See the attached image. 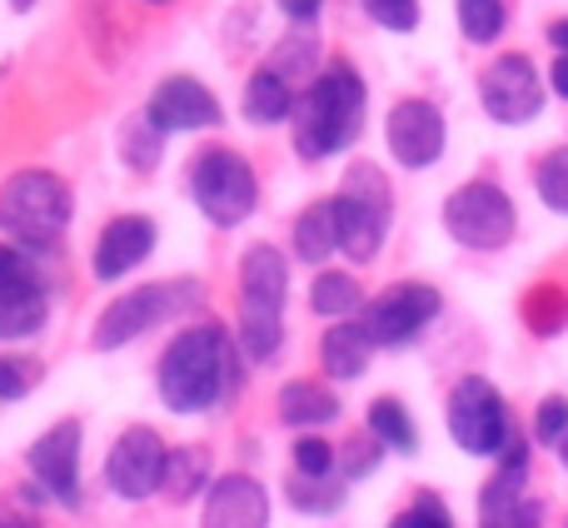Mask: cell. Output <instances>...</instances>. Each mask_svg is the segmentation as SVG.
Returning <instances> with one entry per match:
<instances>
[{
	"label": "cell",
	"instance_id": "836d02e7",
	"mask_svg": "<svg viewBox=\"0 0 568 528\" xmlns=\"http://www.w3.org/2000/svg\"><path fill=\"white\" fill-rule=\"evenodd\" d=\"M564 434H568V399L564 394H549V399L539 404V414H534V439L564 444Z\"/></svg>",
	"mask_w": 568,
	"mask_h": 528
},
{
	"label": "cell",
	"instance_id": "2e32d148",
	"mask_svg": "<svg viewBox=\"0 0 568 528\" xmlns=\"http://www.w3.org/2000/svg\"><path fill=\"white\" fill-rule=\"evenodd\" d=\"M205 528H270V494L255 474H225L205 494Z\"/></svg>",
	"mask_w": 568,
	"mask_h": 528
},
{
	"label": "cell",
	"instance_id": "f6af8a7d",
	"mask_svg": "<svg viewBox=\"0 0 568 528\" xmlns=\"http://www.w3.org/2000/svg\"><path fill=\"white\" fill-rule=\"evenodd\" d=\"M6 528H26V524H6Z\"/></svg>",
	"mask_w": 568,
	"mask_h": 528
},
{
	"label": "cell",
	"instance_id": "60d3db41",
	"mask_svg": "<svg viewBox=\"0 0 568 528\" xmlns=\"http://www.w3.org/2000/svg\"><path fill=\"white\" fill-rule=\"evenodd\" d=\"M549 40L559 45V55H568V20H554V26H549Z\"/></svg>",
	"mask_w": 568,
	"mask_h": 528
},
{
	"label": "cell",
	"instance_id": "52a82bcc",
	"mask_svg": "<svg viewBox=\"0 0 568 528\" xmlns=\"http://www.w3.org/2000/svg\"><path fill=\"white\" fill-rule=\"evenodd\" d=\"M514 200L489 180H469L444 200V230L464 250H504L514 240Z\"/></svg>",
	"mask_w": 568,
	"mask_h": 528
},
{
	"label": "cell",
	"instance_id": "30bf717a",
	"mask_svg": "<svg viewBox=\"0 0 568 528\" xmlns=\"http://www.w3.org/2000/svg\"><path fill=\"white\" fill-rule=\"evenodd\" d=\"M165 469H170V449L150 424H130L105 454V484L125 504H140L155 489H165Z\"/></svg>",
	"mask_w": 568,
	"mask_h": 528
},
{
	"label": "cell",
	"instance_id": "d6a6232c",
	"mask_svg": "<svg viewBox=\"0 0 568 528\" xmlns=\"http://www.w3.org/2000/svg\"><path fill=\"white\" fill-rule=\"evenodd\" d=\"M334 469V449L324 439H314V434H304L300 444H294V474H304V479H329Z\"/></svg>",
	"mask_w": 568,
	"mask_h": 528
},
{
	"label": "cell",
	"instance_id": "f35d334b",
	"mask_svg": "<svg viewBox=\"0 0 568 528\" xmlns=\"http://www.w3.org/2000/svg\"><path fill=\"white\" fill-rule=\"evenodd\" d=\"M320 6H324V0H280V10H284L290 20H300V26L320 16Z\"/></svg>",
	"mask_w": 568,
	"mask_h": 528
},
{
	"label": "cell",
	"instance_id": "ffe728a7",
	"mask_svg": "<svg viewBox=\"0 0 568 528\" xmlns=\"http://www.w3.org/2000/svg\"><path fill=\"white\" fill-rule=\"evenodd\" d=\"M275 404H280V419L290 424V429H320V424L339 419V399H334V389H324V384H314V379L284 384Z\"/></svg>",
	"mask_w": 568,
	"mask_h": 528
},
{
	"label": "cell",
	"instance_id": "8fae6325",
	"mask_svg": "<svg viewBox=\"0 0 568 528\" xmlns=\"http://www.w3.org/2000/svg\"><path fill=\"white\" fill-rule=\"evenodd\" d=\"M479 100L499 125H529L544 110V85L529 55H499L479 75Z\"/></svg>",
	"mask_w": 568,
	"mask_h": 528
},
{
	"label": "cell",
	"instance_id": "ee69618b",
	"mask_svg": "<svg viewBox=\"0 0 568 528\" xmlns=\"http://www.w3.org/2000/svg\"><path fill=\"white\" fill-rule=\"evenodd\" d=\"M150 6H170V0H150Z\"/></svg>",
	"mask_w": 568,
	"mask_h": 528
},
{
	"label": "cell",
	"instance_id": "5b68a950",
	"mask_svg": "<svg viewBox=\"0 0 568 528\" xmlns=\"http://www.w3.org/2000/svg\"><path fill=\"white\" fill-rule=\"evenodd\" d=\"M190 195H195L200 215H205L210 225L235 230L255 215L260 185H255V170H250L245 155L215 145V150H205V155H195V165H190Z\"/></svg>",
	"mask_w": 568,
	"mask_h": 528
},
{
	"label": "cell",
	"instance_id": "1f68e13d",
	"mask_svg": "<svg viewBox=\"0 0 568 528\" xmlns=\"http://www.w3.org/2000/svg\"><path fill=\"white\" fill-rule=\"evenodd\" d=\"M364 6V16L374 20V26H384V30H414L419 26V0H359Z\"/></svg>",
	"mask_w": 568,
	"mask_h": 528
},
{
	"label": "cell",
	"instance_id": "d4e9b609",
	"mask_svg": "<svg viewBox=\"0 0 568 528\" xmlns=\"http://www.w3.org/2000/svg\"><path fill=\"white\" fill-rule=\"evenodd\" d=\"M359 299H364L359 280L344 274V270H324L320 280H314V290H310V309L324 314V319H349V314L359 309Z\"/></svg>",
	"mask_w": 568,
	"mask_h": 528
},
{
	"label": "cell",
	"instance_id": "e575fe53",
	"mask_svg": "<svg viewBox=\"0 0 568 528\" xmlns=\"http://www.w3.org/2000/svg\"><path fill=\"white\" fill-rule=\"evenodd\" d=\"M389 528H454V519H449V509H444V499H434V494H419V499H414Z\"/></svg>",
	"mask_w": 568,
	"mask_h": 528
},
{
	"label": "cell",
	"instance_id": "277c9868",
	"mask_svg": "<svg viewBox=\"0 0 568 528\" xmlns=\"http://www.w3.org/2000/svg\"><path fill=\"white\" fill-rule=\"evenodd\" d=\"M70 225V190L50 170H20L0 185V230L26 250H50Z\"/></svg>",
	"mask_w": 568,
	"mask_h": 528
},
{
	"label": "cell",
	"instance_id": "e0dca14e",
	"mask_svg": "<svg viewBox=\"0 0 568 528\" xmlns=\"http://www.w3.org/2000/svg\"><path fill=\"white\" fill-rule=\"evenodd\" d=\"M155 250V225L145 215H120L100 230L95 240V280H125L130 270H140L145 255Z\"/></svg>",
	"mask_w": 568,
	"mask_h": 528
},
{
	"label": "cell",
	"instance_id": "4316f807",
	"mask_svg": "<svg viewBox=\"0 0 568 528\" xmlns=\"http://www.w3.org/2000/svg\"><path fill=\"white\" fill-rule=\"evenodd\" d=\"M459 30L474 45H489L504 30V0H459Z\"/></svg>",
	"mask_w": 568,
	"mask_h": 528
},
{
	"label": "cell",
	"instance_id": "f546056e",
	"mask_svg": "<svg viewBox=\"0 0 568 528\" xmlns=\"http://www.w3.org/2000/svg\"><path fill=\"white\" fill-rule=\"evenodd\" d=\"M40 364L26 359V354H0V399H26L40 384Z\"/></svg>",
	"mask_w": 568,
	"mask_h": 528
},
{
	"label": "cell",
	"instance_id": "7a4b0ae2",
	"mask_svg": "<svg viewBox=\"0 0 568 528\" xmlns=\"http://www.w3.org/2000/svg\"><path fill=\"white\" fill-rule=\"evenodd\" d=\"M364 105H369V90H364L359 70L344 65V60L324 65L310 80L300 115H294V150L304 160H329L349 150L364 130Z\"/></svg>",
	"mask_w": 568,
	"mask_h": 528
},
{
	"label": "cell",
	"instance_id": "603a6c76",
	"mask_svg": "<svg viewBox=\"0 0 568 528\" xmlns=\"http://www.w3.org/2000/svg\"><path fill=\"white\" fill-rule=\"evenodd\" d=\"M45 290L30 284V290H6L0 294V339H30V334L45 329Z\"/></svg>",
	"mask_w": 568,
	"mask_h": 528
},
{
	"label": "cell",
	"instance_id": "6da1fadb",
	"mask_svg": "<svg viewBox=\"0 0 568 528\" xmlns=\"http://www.w3.org/2000/svg\"><path fill=\"white\" fill-rule=\"evenodd\" d=\"M160 399L170 414H205L220 399L240 389V359H235V339L220 324H190L185 334L165 344L160 354Z\"/></svg>",
	"mask_w": 568,
	"mask_h": 528
},
{
	"label": "cell",
	"instance_id": "b9f144b4",
	"mask_svg": "<svg viewBox=\"0 0 568 528\" xmlns=\"http://www.w3.org/2000/svg\"><path fill=\"white\" fill-rule=\"evenodd\" d=\"M30 6H36V0H10V10H30Z\"/></svg>",
	"mask_w": 568,
	"mask_h": 528
},
{
	"label": "cell",
	"instance_id": "9a60e30c",
	"mask_svg": "<svg viewBox=\"0 0 568 528\" xmlns=\"http://www.w3.org/2000/svg\"><path fill=\"white\" fill-rule=\"evenodd\" d=\"M145 120L160 135H180V130H210L220 125V100L210 95V85H200L195 75H170L165 85L150 95Z\"/></svg>",
	"mask_w": 568,
	"mask_h": 528
},
{
	"label": "cell",
	"instance_id": "484cf974",
	"mask_svg": "<svg viewBox=\"0 0 568 528\" xmlns=\"http://www.w3.org/2000/svg\"><path fill=\"white\" fill-rule=\"evenodd\" d=\"M205 479H210V454L205 449H170V469H165L170 499H190V494H200Z\"/></svg>",
	"mask_w": 568,
	"mask_h": 528
},
{
	"label": "cell",
	"instance_id": "d6986e66",
	"mask_svg": "<svg viewBox=\"0 0 568 528\" xmlns=\"http://www.w3.org/2000/svg\"><path fill=\"white\" fill-rule=\"evenodd\" d=\"M374 334H369V324H354V319H339L329 334H324V344H320V359H324V374L329 379H359L364 369H369V359H374Z\"/></svg>",
	"mask_w": 568,
	"mask_h": 528
},
{
	"label": "cell",
	"instance_id": "83f0119b",
	"mask_svg": "<svg viewBox=\"0 0 568 528\" xmlns=\"http://www.w3.org/2000/svg\"><path fill=\"white\" fill-rule=\"evenodd\" d=\"M534 185H539V200L549 210H559V215H568V145L554 150L549 160L539 165V175H534Z\"/></svg>",
	"mask_w": 568,
	"mask_h": 528
},
{
	"label": "cell",
	"instance_id": "ac0fdd59",
	"mask_svg": "<svg viewBox=\"0 0 568 528\" xmlns=\"http://www.w3.org/2000/svg\"><path fill=\"white\" fill-rule=\"evenodd\" d=\"M484 528H539V504H529L524 494V464H504L479 499Z\"/></svg>",
	"mask_w": 568,
	"mask_h": 528
},
{
	"label": "cell",
	"instance_id": "8992f818",
	"mask_svg": "<svg viewBox=\"0 0 568 528\" xmlns=\"http://www.w3.org/2000/svg\"><path fill=\"white\" fill-rule=\"evenodd\" d=\"M334 215H339V250L349 260H374L389 235V215H394V200H389V180L379 175L374 165H349L344 175L339 195H334Z\"/></svg>",
	"mask_w": 568,
	"mask_h": 528
},
{
	"label": "cell",
	"instance_id": "4dcf8cb0",
	"mask_svg": "<svg viewBox=\"0 0 568 528\" xmlns=\"http://www.w3.org/2000/svg\"><path fill=\"white\" fill-rule=\"evenodd\" d=\"M294 509H310V514H334L344 504V489L329 479H304V474H294Z\"/></svg>",
	"mask_w": 568,
	"mask_h": 528
},
{
	"label": "cell",
	"instance_id": "9c48e42d",
	"mask_svg": "<svg viewBox=\"0 0 568 528\" xmlns=\"http://www.w3.org/2000/svg\"><path fill=\"white\" fill-rule=\"evenodd\" d=\"M195 299H200L195 284H145V290L120 294V299L95 319V349H120V344L150 334L155 324H165L170 314H180Z\"/></svg>",
	"mask_w": 568,
	"mask_h": 528
},
{
	"label": "cell",
	"instance_id": "3957f363",
	"mask_svg": "<svg viewBox=\"0 0 568 528\" xmlns=\"http://www.w3.org/2000/svg\"><path fill=\"white\" fill-rule=\"evenodd\" d=\"M284 294H290V264L275 245H250L240 260V349L255 364L275 359L284 339Z\"/></svg>",
	"mask_w": 568,
	"mask_h": 528
},
{
	"label": "cell",
	"instance_id": "d590c367",
	"mask_svg": "<svg viewBox=\"0 0 568 528\" xmlns=\"http://www.w3.org/2000/svg\"><path fill=\"white\" fill-rule=\"evenodd\" d=\"M524 314H529V324L539 334H554L564 324V294L559 290H534L529 304H524Z\"/></svg>",
	"mask_w": 568,
	"mask_h": 528
},
{
	"label": "cell",
	"instance_id": "7bdbcfd3",
	"mask_svg": "<svg viewBox=\"0 0 568 528\" xmlns=\"http://www.w3.org/2000/svg\"><path fill=\"white\" fill-rule=\"evenodd\" d=\"M559 459H564V469H568V434H564V444H559Z\"/></svg>",
	"mask_w": 568,
	"mask_h": 528
},
{
	"label": "cell",
	"instance_id": "5bb4252c",
	"mask_svg": "<svg viewBox=\"0 0 568 528\" xmlns=\"http://www.w3.org/2000/svg\"><path fill=\"white\" fill-rule=\"evenodd\" d=\"M26 464H30V474L45 484L50 499L75 509L80 504V424L75 419L50 424V429L26 449Z\"/></svg>",
	"mask_w": 568,
	"mask_h": 528
},
{
	"label": "cell",
	"instance_id": "cb8c5ba5",
	"mask_svg": "<svg viewBox=\"0 0 568 528\" xmlns=\"http://www.w3.org/2000/svg\"><path fill=\"white\" fill-rule=\"evenodd\" d=\"M369 434L389 454H414V449H419V429H414L409 409H404L399 399H389V394L369 404Z\"/></svg>",
	"mask_w": 568,
	"mask_h": 528
},
{
	"label": "cell",
	"instance_id": "74e56055",
	"mask_svg": "<svg viewBox=\"0 0 568 528\" xmlns=\"http://www.w3.org/2000/svg\"><path fill=\"white\" fill-rule=\"evenodd\" d=\"M379 454H389V449H384V444L374 439V434L354 439L349 449H344V474H349V479H364V474H369L374 464H379Z\"/></svg>",
	"mask_w": 568,
	"mask_h": 528
},
{
	"label": "cell",
	"instance_id": "44dd1931",
	"mask_svg": "<svg viewBox=\"0 0 568 528\" xmlns=\"http://www.w3.org/2000/svg\"><path fill=\"white\" fill-rule=\"evenodd\" d=\"M245 115L255 120V125H280V120L294 115V90H290V80H284L275 65H260L255 75H250Z\"/></svg>",
	"mask_w": 568,
	"mask_h": 528
},
{
	"label": "cell",
	"instance_id": "7c38bea8",
	"mask_svg": "<svg viewBox=\"0 0 568 528\" xmlns=\"http://www.w3.org/2000/svg\"><path fill=\"white\" fill-rule=\"evenodd\" d=\"M439 290L434 284H419V280H404L394 284V290H384L379 299L369 304V314H364V324H369L374 344H389V349H399V344H409L414 334L424 329V324L439 314Z\"/></svg>",
	"mask_w": 568,
	"mask_h": 528
},
{
	"label": "cell",
	"instance_id": "ba28073f",
	"mask_svg": "<svg viewBox=\"0 0 568 528\" xmlns=\"http://www.w3.org/2000/svg\"><path fill=\"white\" fill-rule=\"evenodd\" d=\"M449 434H454V444H459L464 454H479V459L504 454V444L514 439V429H509V409H504L499 389H494L489 379L469 374V379L454 384V394H449Z\"/></svg>",
	"mask_w": 568,
	"mask_h": 528
},
{
	"label": "cell",
	"instance_id": "ab89813d",
	"mask_svg": "<svg viewBox=\"0 0 568 528\" xmlns=\"http://www.w3.org/2000/svg\"><path fill=\"white\" fill-rule=\"evenodd\" d=\"M549 75H554V90H559V95L568 100V55L554 60V70H549Z\"/></svg>",
	"mask_w": 568,
	"mask_h": 528
},
{
	"label": "cell",
	"instance_id": "f1b7e54d",
	"mask_svg": "<svg viewBox=\"0 0 568 528\" xmlns=\"http://www.w3.org/2000/svg\"><path fill=\"white\" fill-rule=\"evenodd\" d=\"M314 55H320L314 35H290V40H284V45L275 50V55H270V65H275L284 80H310Z\"/></svg>",
	"mask_w": 568,
	"mask_h": 528
},
{
	"label": "cell",
	"instance_id": "7402d4cb",
	"mask_svg": "<svg viewBox=\"0 0 568 528\" xmlns=\"http://www.w3.org/2000/svg\"><path fill=\"white\" fill-rule=\"evenodd\" d=\"M334 250H339V215H334V200H320L294 220V255L324 264Z\"/></svg>",
	"mask_w": 568,
	"mask_h": 528
},
{
	"label": "cell",
	"instance_id": "8d00e7d4",
	"mask_svg": "<svg viewBox=\"0 0 568 528\" xmlns=\"http://www.w3.org/2000/svg\"><path fill=\"white\" fill-rule=\"evenodd\" d=\"M30 284H36V270H30L26 250L0 245V294L6 290H30Z\"/></svg>",
	"mask_w": 568,
	"mask_h": 528
},
{
	"label": "cell",
	"instance_id": "4fadbf2b",
	"mask_svg": "<svg viewBox=\"0 0 568 528\" xmlns=\"http://www.w3.org/2000/svg\"><path fill=\"white\" fill-rule=\"evenodd\" d=\"M384 145L404 170H429L444 155V115L429 100H399L384 120Z\"/></svg>",
	"mask_w": 568,
	"mask_h": 528
}]
</instances>
